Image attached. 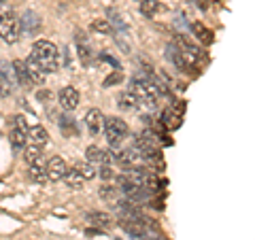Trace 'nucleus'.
I'll list each match as a JSON object with an SVG mask.
<instances>
[{"instance_id": "1", "label": "nucleus", "mask_w": 255, "mask_h": 240, "mask_svg": "<svg viewBox=\"0 0 255 240\" xmlns=\"http://www.w3.org/2000/svg\"><path fill=\"white\" fill-rule=\"evenodd\" d=\"M32 60L43 68V73H55L60 68V53L58 47L49 41H36L32 45Z\"/></svg>"}, {"instance_id": "2", "label": "nucleus", "mask_w": 255, "mask_h": 240, "mask_svg": "<svg viewBox=\"0 0 255 240\" xmlns=\"http://www.w3.org/2000/svg\"><path fill=\"white\" fill-rule=\"evenodd\" d=\"M130 92H134V96L138 98V102L147 105L149 109L155 107V102L159 100V87L155 83V79H142V77H136L132 79V87Z\"/></svg>"}, {"instance_id": "3", "label": "nucleus", "mask_w": 255, "mask_h": 240, "mask_svg": "<svg viewBox=\"0 0 255 240\" xmlns=\"http://www.w3.org/2000/svg\"><path fill=\"white\" fill-rule=\"evenodd\" d=\"M102 130H105V136H107L111 147H119L126 140L128 132H130L128 130V123L119 117H107L105 121H102Z\"/></svg>"}, {"instance_id": "4", "label": "nucleus", "mask_w": 255, "mask_h": 240, "mask_svg": "<svg viewBox=\"0 0 255 240\" xmlns=\"http://www.w3.org/2000/svg\"><path fill=\"white\" fill-rule=\"evenodd\" d=\"M21 36V19L13 11H6L0 15V38L4 43H17Z\"/></svg>"}, {"instance_id": "5", "label": "nucleus", "mask_w": 255, "mask_h": 240, "mask_svg": "<svg viewBox=\"0 0 255 240\" xmlns=\"http://www.w3.org/2000/svg\"><path fill=\"white\" fill-rule=\"evenodd\" d=\"M134 151L145 159H159V155H162L159 153V147L151 140V134H145V132L140 136H136V140H134Z\"/></svg>"}, {"instance_id": "6", "label": "nucleus", "mask_w": 255, "mask_h": 240, "mask_svg": "<svg viewBox=\"0 0 255 240\" xmlns=\"http://www.w3.org/2000/svg\"><path fill=\"white\" fill-rule=\"evenodd\" d=\"M17 85H19L17 79L13 77V66L4 64V66L0 68V98H9Z\"/></svg>"}, {"instance_id": "7", "label": "nucleus", "mask_w": 255, "mask_h": 240, "mask_svg": "<svg viewBox=\"0 0 255 240\" xmlns=\"http://www.w3.org/2000/svg\"><path fill=\"white\" fill-rule=\"evenodd\" d=\"M147 219L145 217H124L119 221V226H122L124 232H128L130 236L134 238H142L147 234Z\"/></svg>"}, {"instance_id": "8", "label": "nucleus", "mask_w": 255, "mask_h": 240, "mask_svg": "<svg viewBox=\"0 0 255 240\" xmlns=\"http://www.w3.org/2000/svg\"><path fill=\"white\" fill-rule=\"evenodd\" d=\"M45 170H47V179L49 181H60V179H64L68 166H66V162H64L62 157H51L49 162H47Z\"/></svg>"}, {"instance_id": "9", "label": "nucleus", "mask_w": 255, "mask_h": 240, "mask_svg": "<svg viewBox=\"0 0 255 240\" xmlns=\"http://www.w3.org/2000/svg\"><path fill=\"white\" fill-rule=\"evenodd\" d=\"M58 100H60V107H62L64 111H75V109L79 107V92L75 90V87L66 85L64 90H60Z\"/></svg>"}, {"instance_id": "10", "label": "nucleus", "mask_w": 255, "mask_h": 240, "mask_svg": "<svg viewBox=\"0 0 255 240\" xmlns=\"http://www.w3.org/2000/svg\"><path fill=\"white\" fill-rule=\"evenodd\" d=\"M102 121H105V115L100 113L98 109H90L85 115V125H87V132L92 136H98V132L102 130Z\"/></svg>"}, {"instance_id": "11", "label": "nucleus", "mask_w": 255, "mask_h": 240, "mask_svg": "<svg viewBox=\"0 0 255 240\" xmlns=\"http://www.w3.org/2000/svg\"><path fill=\"white\" fill-rule=\"evenodd\" d=\"M23 64H26V73H28L30 83H32V85H45L47 73H43V68L38 66V64H36L34 60H32V58H28Z\"/></svg>"}, {"instance_id": "12", "label": "nucleus", "mask_w": 255, "mask_h": 240, "mask_svg": "<svg viewBox=\"0 0 255 240\" xmlns=\"http://www.w3.org/2000/svg\"><path fill=\"white\" fill-rule=\"evenodd\" d=\"M159 123H162L164 130H177L181 125V115L179 111L174 109H164L162 111V117H159Z\"/></svg>"}, {"instance_id": "13", "label": "nucleus", "mask_w": 255, "mask_h": 240, "mask_svg": "<svg viewBox=\"0 0 255 240\" xmlns=\"http://www.w3.org/2000/svg\"><path fill=\"white\" fill-rule=\"evenodd\" d=\"M191 32H194V36L200 41L204 47H209V45H213V32L204 26V23H200V21H194L191 23Z\"/></svg>"}, {"instance_id": "14", "label": "nucleus", "mask_w": 255, "mask_h": 240, "mask_svg": "<svg viewBox=\"0 0 255 240\" xmlns=\"http://www.w3.org/2000/svg\"><path fill=\"white\" fill-rule=\"evenodd\" d=\"M138 105H140L138 98H136V96H134V92H130V90L122 92V94L117 96V107L122 109V111H136Z\"/></svg>"}, {"instance_id": "15", "label": "nucleus", "mask_w": 255, "mask_h": 240, "mask_svg": "<svg viewBox=\"0 0 255 240\" xmlns=\"http://www.w3.org/2000/svg\"><path fill=\"white\" fill-rule=\"evenodd\" d=\"M87 221L92 223L96 228H111L113 226V217H111L109 213H87Z\"/></svg>"}, {"instance_id": "16", "label": "nucleus", "mask_w": 255, "mask_h": 240, "mask_svg": "<svg viewBox=\"0 0 255 240\" xmlns=\"http://www.w3.org/2000/svg\"><path fill=\"white\" fill-rule=\"evenodd\" d=\"M11 66H13V75H15V79H17V83H19L21 87H30L32 83H30V79H28L26 64H23V60H15Z\"/></svg>"}, {"instance_id": "17", "label": "nucleus", "mask_w": 255, "mask_h": 240, "mask_svg": "<svg viewBox=\"0 0 255 240\" xmlns=\"http://www.w3.org/2000/svg\"><path fill=\"white\" fill-rule=\"evenodd\" d=\"M28 138L34 142V145H45V142L49 140V134H47L43 125H32V127H28Z\"/></svg>"}, {"instance_id": "18", "label": "nucleus", "mask_w": 255, "mask_h": 240, "mask_svg": "<svg viewBox=\"0 0 255 240\" xmlns=\"http://www.w3.org/2000/svg\"><path fill=\"white\" fill-rule=\"evenodd\" d=\"M28 174H30V179L32 181H36V183H47L49 179H47V170H45V166H41V159L38 162H34V164H30V170H28Z\"/></svg>"}, {"instance_id": "19", "label": "nucleus", "mask_w": 255, "mask_h": 240, "mask_svg": "<svg viewBox=\"0 0 255 240\" xmlns=\"http://www.w3.org/2000/svg\"><path fill=\"white\" fill-rule=\"evenodd\" d=\"M90 30L94 34H113V23L109 19H94L90 23Z\"/></svg>"}, {"instance_id": "20", "label": "nucleus", "mask_w": 255, "mask_h": 240, "mask_svg": "<svg viewBox=\"0 0 255 240\" xmlns=\"http://www.w3.org/2000/svg\"><path fill=\"white\" fill-rule=\"evenodd\" d=\"M75 170L81 174L85 181H90V179H94V177H98V170H96L94 164H90V162H77V164H75Z\"/></svg>"}, {"instance_id": "21", "label": "nucleus", "mask_w": 255, "mask_h": 240, "mask_svg": "<svg viewBox=\"0 0 255 240\" xmlns=\"http://www.w3.org/2000/svg\"><path fill=\"white\" fill-rule=\"evenodd\" d=\"M85 157L90 164H105V151L96 145H90L85 149Z\"/></svg>"}, {"instance_id": "22", "label": "nucleus", "mask_w": 255, "mask_h": 240, "mask_svg": "<svg viewBox=\"0 0 255 240\" xmlns=\"http://www.w3.org/2000/svg\"><path fill=\"white\" fill-rule=\"evenodd\" d=\"M64 181H66V185L73 187V189H81L83 183H85V179L75 170V168H73V170H66V174H64Z\"/></svg>"}, {"instance_id": "23", "label": "nucleus", "mask_w": 255, "mask_h": 240, "mask_svg": "<svg viewBox=\"0 0 255 240\" xmlns=\"http://www.w3.org/2000/svg\"><path fill=\"white\" fill-rule=\"evenodd\" d=\"M9 140H11V145L15 149H23L26 147V142H28V132H21V130H17V127H13Z\"/></svg>"}, {"instance_id": "24", "label": "nucleus", "mask_w": 255, "mask_h": 240, "mask_svg": "<svg viewBox=\"0 0 255 240\" xmlns=\"http://www.w3.org/2000/svg\"><path fill=\"white\" fill-rule=\"evenodd\" d=\"M23 151H26V153H23V157H26L28 164H34V162H38V159H41V145H34V142H32V145L23 147Z\"/></svg>"}, {"instance_id": "25", "label": "nucleus", "mask_w": 255, "mask_h": 240, "mask_svg": "<svg viewBox=\"0 0 255 240\" xmlns=\"http://www.w3.org/2000/svg\"><path fill=\"white\" fill-rule=\"evenodd\" d=\"M77 55L81 58V62L85 64V66H90V62L94 58V51L90 49V45L87 43H77Z\"/></svg>"}, {"instance_id": "26", "label": "nucleus", "mask_w": 255, "mask_h": 240, "mask_svg": "<svg viewBox=\"0 0 255 240\" xmlns=\"http://www.w3.org/2000/svg\"><path fill=\"white\" fill-rule=\"evenodd\" d=\"M138 9H140V13L145 15V17H151V15L159 9V2H157V0H140Z\"/></svg>"}, {"instance_id": "27", "label": "nucleus", "mask_w": 255, "mask_h": 240, "mask_svg": "<svg viewBox=\"0 0 255 240\" xmlns=\"http://www.w3.org/2000/svg\"><path fill=\"white\" fill-rule=\"evenodd\" d=\"M60 127L64 130V134H66V136H79V127L75 125V121L70 117H62Z\"/></svg>"}, {"instance_id": "28", "label": "nucleus", "mask_w": 255, "mask_h": 240, "mask_svg": "<svg viewBox=\"0 0 255 240\" xmlns=\"http://www.w3.org/2000/svg\"><path fill=\"white\" fill-rule=\"evenodd\" d=\"M142 189H147V191H159L162 189V181H159L157 177H151V174H147L145 181H142Z\"/></svg>"}, {"instance_id": "29", "label": "nucleus", "mask_w": 255, "mask_h": 240, "mask_svg": "<svg viewBox=\"0 0 255 240\" xmlns=\"http://www.w3.org/2000/svg\"><path fill=\"white\" fill-rule=\"evenodd\" d=\"M98 194H100L102 200L111 202V200H115V198H117V187H113V185H109V183H105V185L98 189Z\"/></svg>"}, {"instance_id": "30", "label": "nucleus", "mask_w": 255, "mask_h": 240, "mask_svg": "<svg viewBox=\"0 0 255 240\" xmlns=\"http://www.w3.org/2000/svg\"><path fill=\"white\" fill-rule=\"evenodd\" d=\"M124 81V75H122V70H117L115 75H111L105 79V87H111V85H115V83H122Z\"/></svg>"}, {"instance_id": "31", "label": "nucleus", "mask_w": 255, "mask_h": 240, "mask_svg": "<svg viewBox=\"0 0 255 240\" xmlns=\"http://www.w3.org/2000/svg\"><path fill=\"white\" fill-rule=\"evenodd\" d=\"M98 174H100V177H102V179H105L107 183L115 179V170H113V168H111V166H102Z\"/></svg>"}, {"instance_id": "32", "label": "nucleus", "mask_w": 255, "mask_h": 240, "mask_svg": "<svg viewBox=\"0 0 255 240\" xmlns=\"http://www.w3.org/2000/svg\"><path fill=\"white\" fill-rule=\"evenodd\" d=\"M13 127H17V130H21V132H28V123H26V117H23V115H17V117H13Z\"/></svg>"}, {"instance_id": "33", "label": "nucleus", "mask_w": 255, "mask_h": 240, "mask_svg": "<svg viewBox=\"0 0 255 240\" xmlns=\"http://www.w3.org/2000/svg\"><path fill=\"white\" fill-rule=\"evenodd\" d=\"M36 98H38V100H49V98H51V94H49V92H38V94H36Z\"/></svg>"}, {"instance_id": "34", "label": "nucleus", "mask_w": 255, "mask_h": 240, "mask_svg": "<svg viewBox=\"0 0 255 240\" xmlns=\"http://www.w3.org/2000/svg\"><path fill=\"white\" fill-rule=\"evenodd\" d=\"M209 2H219V0H209Z\"/></svg>"}, {"instance_id": "35", "label": "nucleus", "mask_w": 255, "mask_h": 240, "mask_svg": "<svg viewBox=\"0 0 255 240\" xmlns=\"http://www.w3.org/2000/svg\"><path fill=\"white\" fill-rule=\"evenodd\" d=\"M2 2H4V0H0V4H2Z\"/></svg>"}]
</instances>
